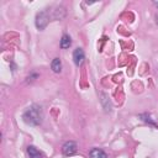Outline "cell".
Instances as JSON below:
<instances>
[{
  "instance_id": "cell-8",
  "label": "cell",
  "mask_w": 158,
  "mask_h": 158,
  "mask_svg": "<svg viewBox=\"0 0 158 158\" xmlns=\"http://www.w3.org/2000/svg\"><path fill=\"white\" fill-rule=\"evenodd\" d=\"M70 44H72L70 37H69L68 35H63V36H62V40H60V47H62L63 49H65V48H69Z\"/></svg>"
},
{
  "instance_id": "cell-2",
  "label": "cell",
  "mask_w": 158,
  "mask_h": 158,
  "mask_svg": "<svg viewBox=\"0 0 158 158\" xmlns=\"http://www.w3.org/2000/svg\"><path fill=\"white\" fill-rule=\"evenodd\" d=\"M49 22V15L47 11H41L36 16V26L38 30H43Z\"/></svg>"
},
{
  "instance_id": "cell-4",
  "label": "cell",
  "mask_w": 158,
  "mask_h": 158,
  "mask_svg": "<svg viewBox=\"0 0 158 158\" xmlns=\"http://www.w3.org/2000/svg\"><path fill=\"white\" fill-rule=\"evenodd\" d=\"M85 59V54H84V51L81 48H77L74 52H73V60L75 63V65H81Z\"/></svg>"
},
{
  "instance_id": "cell-5",
  "label": "cell",
  "mask_w": 158,
  "mask_h": 158,
  "mask_svg": "<svg viewBox=\"0 0 158 158\" xmlns=\"http://www.w3.org/2000/svg\"><path fill=\"white\" fill-rule=\"evenodd\" d=\"M90 158H106V153L100 148H93L89 152Z\"/></svg>"
},
{
  "instance_id": "cell-3",
  "label": "cell",
  "mask_w": 158,
  "mask_h": 158,
  "mask_svg": "<svg viewBox=\"0 0 158 158\" xmlns=\"http://www.w3.org/2000/svg\"><path fill=\"white\" fill-rule=\"evenodd\" d=\"M75 152H77V143L73 142V141L65 142V143L63 144V147H62V153H63L64 156H67V157L73 156Z\"/></svg>"
},
{
  "instance_id": "cell-1",
  "label": "cell",
  "mask_w": 158,
  "mask_h": 158,
  "mask_svg": "<svg viewBox=\"0 0 158 158\" xmlns=\"http://www.w3.org/2000/svg\"><path fill=\"white\" fill-rule=\"evenodd\" d=\"M42 118H43V111H42V107L38 106V105H32L30 106L22 115V120L27 123V125H31V126H37L42 122Z\"/></svg>"
},
{
  "instance_id": "cell-9",
  "label": "cell",
  "mask_w": 158,
  "mask_h": 158,
  "mask_svg": "<svg viewBox=\"0 0 158 158\" xmlns=\"http://www.w3.org/2000/svg\"><path fill=\"white\" fill-rule=\"evenodd\" d=\"M153 4H154V6H156V7H158V1H154Z\"/></svg>"
},
{
  "instance_id": "cell-7",
  "label": "cell",
  "mask_w": 158,
  "mask_h": 158,
  "mask_svg": "<svg viewBox=\"0 0 158 158\" xmlns=\"http://www.w3.org/2000/svg\"><path fill=\"white\" fill-rule=\"evenodd\" d=\"M51 68H52V70L54 73H59L60 69H62V62H60V59L59 58H54L52 60V63H51Z\"/></svg>"
},
{
  "instance_id": "cell-6",
  "label": "cell",
  "mask_w": 158,
  "mask_h": 158,
  "mask_svg": "<svg viewBox=\"0 0 158 158\" xmlns=\"http://www.w3.org/2000/svg\"><path fill=\"white\" fill-rule=\"evenodd\" d=\"M27 153H28L30 158H42V154L40 153V151L35 146H28L27 147Z\"/></svg>"
}]
</instances>
